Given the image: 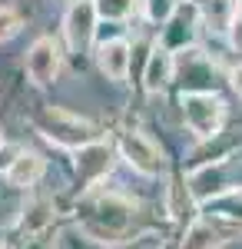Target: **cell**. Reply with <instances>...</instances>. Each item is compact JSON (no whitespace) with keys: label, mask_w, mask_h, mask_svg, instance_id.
Here are the masks:
<instances>
[{"label":"cell","mask_w":242,"mask_h":249,"mask_svg":"<svg viewBox=\"0 0 242 249\" xmlns=\"http://www.w3.org/2000/svg\"><path fill=\"white\" fill-rule=\"evenodd\" d=\"M86 216H83V226L90 236H96L100 243H116L123 232L130 230L133 219V206L120 196H100L86 206Z\"/></svg>","instance_id":"cell-1"},{"label":"cell","mask_w":242,"mask_h":249,"mask_svg":"<svg viewBox=\"0 0 242 249\" xmlns=\"http://www.w3.org/2000/svg\"><path fill=\"white\" fill-rule=\"evenodd\" d=\"M37 126L47 140H53L60 146H70V150L90 146V143L100 140V130H96L90 120L73 116V113H67V110H43L37 116Z\"/></svg>","instance_id":"cell-2"},{"label":"cell","mask_w":242,"mask_h":249,"mask_svg":"<svg viewBox=\"0 0 242 249\" xmlns=\"http://www.w3.org/2000/svg\"><path fill=\"white\" fill-rule=\"evenodd\" d=\"M183 113H186L189 130L196 136H203V140L216 136L219 126H223V103L212 93H189L183 100Z\"/></svg>","instance_id":"cell-3"},{"label":"cell","mask_w":242,"mask_h":249,"mask_svg":"<svg viewBox=\"0 0 242 249\" xmlns=\"http://www.w3.org/2000/svg\"><path fill=\"white\" fill-rule=\"evenodd\" d=\"M229 170H232V163H209L203 170H196L189 176V193H192V199H196V203H212V199H219L225 193L242 190V186H236V179L229 176Z\"/></svg>","instance_id":"cell-4"},{"label":"cell","mask_w":242,"mask_h":249,"mask_svg":"<svg viewBox=\"0 0 242 249\" xmlns=\"http://www.w3.org/2000/svg\"><path fill=\"white\" fill-rule=\"evenodd\" d=\"M120 150H123V160L130 163L133 170L146 173V176H156V173H163V166H166L159 146L153 140H146L143 133H126L123 143H120Z\"/></svg>","instance_id":"cell-5"},{"label":"cell","mask_w":242,"mask_h":249,"mask_svg":"<svg viewBox=\"0 0 242 249\" xmlns=\"http://www.w3.org/2000/svg\"><path fill=\"white\" fill-rule=\"evenodd\" d=\"M27 73L37 87H50L60 73V50L50 37H40L30 50H27Z\"/></svg>","instance_id":"cell-6"},{"label":"cell","mask_w":242,"mask_h":249,"mask_svg":"<svg viewBox=\"0 0 242 249\" xmlns=\"http://www.w3.org/2000/svg\"><path fill=\"white\" fill-rule=\"evenodd\" d=\"M96 3L93 0H76L73 7L67 10V20H63V30H67V40L70 47H86L93 40V23H96Z\"/></svg>","instance_id":"cell-7"},{"label":"cell","mask_w":242,"mask_h":249,"mask_svg":"<svg viewBox=\"0 0 242 249\" xmlns=\"http://www.w3.org/2000/svg\"><path fill=\"white\" fill-rule=\"evenodd\" d=\"M110 163H113L110 146H103L100 140L76 150V173H80L83 179H100V176H106V173H110Z\"/></svg>","instance_id":"cell-8"},{"label":"cell","mask_w":242,"mask_h":249,"mask_svg":"<svg viewBox=\"0 0 242 249\" xmlns=\"http://www.w3.org/2000/svg\"><path fill=\"white\" fill-rule=\"evenodd\" d=\"M173 67H176V60H173V50L166 47H156L146 60V70H143V87H146L149 93H156V90H163L169 80H173Z\"/></svg>","instance_id":"cell-9"},{"label":"cell","mask_w":242,"mask_h":249,"mask_svg":"<svg viewBox=\"0 0 242 249\" xmlns=\"http://www.w3.org/2000/svg\"><path fill=\"white\" fill-rule=\"evenodd\" d=\"M96 60H100V70L110 80H123L126 70H130V47H126L123 40H106V43L100 47Z\"/></svg>","instance_id":"cell-10"},{"label":"cell","mask_w":242,"mask_h":249,"mask_svg":"<svg viewBox=\"0 0 242 249\" xmlns=\"http://www.w3.org/2000/svg\"><path fill=\"white\" fill-rule=\"evenodd\" d=\"M40 176H43V160L37 153H20L17 160H10L7 166V179L14 186H34Z\"/></svg>","instance_id":"cell-11"},{"label":"cell","mask_w":242,"mask_h":249,"mask_svg":"<svg viewBox=\"0 0 242 249\" xmlns=\"http://www.w3.org/2000/svg\"><path fill=\"white\" fill-rule=\"evenodd\" d=\"M216 243H219V232L212 230L209 223H196V226L189 230L183 249H216Z\"/></svg>","instance_id":"cell-12"},{"label":"cell","mask_w":242,"mask_h":249,"mask_svg":"<svg viewBox=\"0 0 242 249\" xmlns=\"http://www.w3.org/2000/svg\"><path fill=\"white\" fill-rule=\"evenodd\" d=\"M212 210L225 219H232V223H242V190H232L219 199H212Z\"/></svg>","instance_id":"cell-13"},{"label":"cell","mask_w":242,"mask_h":249,"mask_svg":"<svg viewBox=\"0 0 242 249\" xmlns=\"http://www.w3.org/2000/svg\"><path fill=\"white\" fill-rule=\"evenodd\" d=\"M93 3H96V14L103 20H123L133 14L136 0H93Z\"/></svg>","instance_id":"cell-14"},{"label":"cell","mask_w":242,"mask_h":249,"mask_svg":"<svg viewBox=\"0 0 242 249\" xmlns=\"http://www.w3.org/2000/svg\"><path fill=\"white\" fill-rule=\"evenodd\" d=\"M203 10H206L209 20L216 14V23H219V27H232V17H229V14H232V3H229V0H206Z\"/></svg>","instance_id":"cell-15"},{"label":"cell","mask_w":242,"mask_h":249,"mask_svg":"<svg viewBox=\"0 0 242 249\" xmlns=\"http://www.w3.org/2000/svg\"><path fill=\"white\" fill-rule=\"evenodd\" d=\"M20 30V17L17 10H10V7H0V43L3 40H10L14 34Z\"/></svg>","instance_id":"cell-16"},{"label":"cell","mask_w":242,"mask_h":249,"mask_svg":"<svg viewBox=\"0 0 242 249\" xmlns=\"http://www.w3.org/2000/svg\"><path fill=\"white\" fill-rule=\"evenodd\" d=\"M176 0H149V17L153 20H169L173 14H176Z\"/></svg>","instance_id":"cell-17"},{"label":"cell","mask_w":242,"mask_h":249,"mask_svg":"<svg viewBox=\"0 0 242 249\" xmlns=\"http://www.w3.org/2000/svg\"><path fill=\"white\" fill-rule=\"evenodd\" d=\"M229 34H232V43L236 47H242V14L236 20H232V27H229Z\"/></svg>","instance_id":"cell-18"},{"label":"cell","mask_w":242,"mask_h":249,"mask_svg":"<svg viewBox=\"0 0 242 249\" xmlns=\"http://www.w3.org/2000/svg\"><path fill=\"white\" fill-rule=\"evenodd\" d=\"M232 90H236V93L242 96V63L236 67V70H232Z\"/></svg>","instance_id":"cell-19"},{"label":"cell","mask_w":242,"mask_h":249,"mask_svg":"<svg viewBox=\"0 0 242 249\" xmlns=\"http://www.w3.org/2000/svg\"><path fill=\"white\" fill-rule=\"evenodd\" d=\"M0 146H3V136H0Z\"/></svg>","instance_id":"cell-20"},{"label":"cell","mask_w":242,"mask_h":249,"mask_svg":"<svg viewBox=\"0 0 242 249\" xmlns=\"http://www.w3.org/2000/svg\"><path fill=\"white\" fill-rule=\"evenodd\" d=\"M236 3H239V7H242V0H236Z\"/></svg>","instance_id":"cell-21"}]
</instances>
